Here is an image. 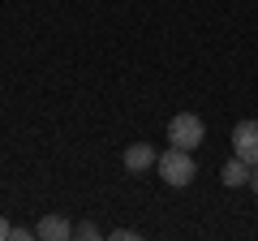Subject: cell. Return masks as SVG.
I'll return each mask as SVG.
<instances>
[{
  "instance_id": "cell-2",
  "label": "cell",
  "mask_w": 258,
  "mask_h": 241,
  "mask_svg": "<svg viewBox=\"0 0 258 241\" xmlns=\"http://www.w3.org/2000/svg\"><path fill=\"white\" fill-rule=\"evenodd\" d=\"M203 138H207V125H203V116H194V112H181V116H172V120H168V142H172V147L194 151Z\"/></svg>"
},
{
  "instance_id": "cell-7",
  "label": "cell",
  "mask_w": 258,
  "mask_h": 241,
  "mask_svg": "<svg viewBox=\"0 0 258 241\" xmlns=\"http://www.w3.org/2000/svg\"><path fill=\"white\" fill-rule=\"evenodd\" d=\"M74 237H82V241H95V237H99V228H95L91 220H82V224L74 228Z\"/></svg>"
},
{
  "instance_id": "cell-10",
  "label": "cell",
  "mask_w": 258,
  "mask_h": 241,
  "mask_svg": "<svg viewBox=\"0 0 258 241\" xmlns=\"http://www.w3.org/2000/svg\"><path fill=\"white\" fill-rule=\"evenodd\" d=\"M9 237H13V224L5 220V215H0V241H9Z\"/></svg>"
},
{
  "instance_id": "cell-8",
  "label": "cell",
  "mask_w": 258,
  "mask_h": 241,
  "mask_svg": "<svg viewBox=\"0 0 258 241\" xmlns=\"http://www.w3.org/2000/svg\"><path fill=\"white\" fill-rule=\"evenodd\" d=\"M112 237H116V241H134L138 232H134V228H112Z\"/></svg>"
},
{
  "instance_id": "cell-9",
  "label": "cell",
  "mask_w": 258,
  "mask_h": 241,
  "mask_svg": "<svg viewBox=\"0 0 258 241\" xmlns=\"http://www.w3.org/2000/svg\"><path fill=\"white\" fill-rule=\"evenodd\" d=\"M30 237H35V228H13L9 241H30Z\"/></svg>"
},
{
  "instance_id": "cell-5",
  "label": "cell",
  "mask_w": 258,
  "mask_h": 241,
  "mask_svg": "<svg viewBox=\"0 0 258 241\" xmlns=\"http://www.w3.org/2000/svg\"><path fill=\"white\" fill-rule=\"evenodd\" d=\"M155 151H151V142H134V147H125V168L129 172H147V168H155Z\"/></svg>"
},
{
  "instance_id": "cell-11",
  "label": "cell",
  "mask_w": 258,
  "mask_h": 241,
  "mask_svg": "<svg viewBox=\"0 0 258 241\" xmlns=\"http://www.w3.org/2000/svg\"><path fill=\"white\" fill-rule=\"evenodd\" d=\"M249 190H254V194H258V164L249 168Z\"/></svg>"
},
{
  "instance_id": "cell-3",
  "label": "cell",
  "mask_w": 258,
  "mask_h": 241,
  "mask_svg": "<svg viewBox=\"0 0 258 241\" xmlns=\"http://www.w3.org/2000/svg\"><path fill=\"white\" fill-rule=\"evenodd\" d=\"M232 155L245 159L249 168L258 164V120H241L237 130H232Z\"/></svg>"
},
{
  "instance_id": "cell-4",
  "label": "cell",
  "mask_w": 258,
  "mask_h": 241,
  "mask_svg": "<svg viewBox=\"0 0 258 241\" xmlns=\"http://www.w3.org/2000/svg\"><path fill=\"white\" fill-rule=\"evenodd\" d=\"M35 237H43V241H69V237H74V224L64 220V215H43L39 228H35Z\"/></svg>"
},
{
  "instance_id": "cell-6",
  "label": "cell",
  "mask_w": 258,
  "mask_h": 241,
  "mask_svg": "<svg viewBox=\"0 0 258 241\" xmlns=\"http://www.w3.org/2000/svg\"><path fill=\"white\" fill-rule=\"evenodd\" d=\"M220 181H224V186H228V190L245 186V181H249V164H245V159H237V155H232L228 164L220 168Z\"/></svg>"
},
{
  "instance_id": "cell-1",
  "label": "cell",
  "mask_w": 258,
  "mask_h": 241,
  "mask_svg": "<svg viewBox=\"0 0 258 241\" xmlns=\"http://www.w3.org/2000/svg\"><path fill=\"white\" fill-rule=\"evenodd\" d=\"M155 168H159V176H164L168 186H189L194 172H198V168H194V155L185 147H168L164 155L155 159Z\"/></svg>"
}]
</instances>
